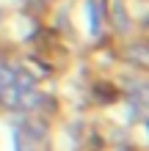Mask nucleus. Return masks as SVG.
Returning a JSON list of instances; mask_svg holds the SVG:
<instances>
[{
    "mask_svg": "<svg viewBox=\"0 0 149 151\" xmlns=\"http://www.w3.org/2000/svg\"><path fill=\"white\" fill-rule=\"evenodd\" d=\"M127 60H133L135 66H146L149 63V52L144 44H133V47L127 50Z\"/></svg>",
    "mask_w": 149,
    "mask_h": 151,
    "instance_id": "obj_1",
    "label": "nucleus"
},
{
    "mask_svg": "<svg viewBox=\"0 0 149 151\" xmlns=\"http://www.w3.org/2000/svg\"><path fill=\"white\" fill-rule=\"evenodd\" d=\"M113 25H116V28H119L121 33H124V30L130 28V22H127V14H124V6H121L119 0L113 3Z\"/></svg>",
    "mask_w": 149,
    "mask_h": 151,
    "instance_id": "obj_2",
    "label": "nucleus"
},
{
    "mask_svg": "<svg viewBox=\"0 0 149 151\" xmlns=\"http://www.w3.org/2000/svg\"><path fill=\"white\" fill-rule=\"evenodd\" d=\"M14 88L17 91H31L33 88V77L25 72H14Z\"/></svg>",
    "mask_w": 149,
    "mask_h": 151,
    "instance_id": "obj_3",
    "label": "nucleus"
}]
</instances>
